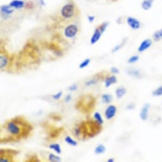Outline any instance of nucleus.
<instances>
[{
    "label": "nucleus",
    "instance_id": "nucleus-29",
    "mask_svg": "<svg viewBox=\"0 0 162 162\" xmlns=\"http://www.w3.org/2000/svg\"><path fill=\"white\" fill-rule=\"evenodd\" d=\"M60 129H56V130H53V131H52L50 132V137H51L52 138H55L57 137H58V135H59L60 132Z\"/></svg>",
    "mask_w": 162,
    "mask_h": 162
},
{
    "label": "nucleus",
    "instance_id": "nucleus-2",
    "mask_svg": "<svg viewBox=\"0 0 162 162\" xmlns=\"http://www.w3.org/2000/svg\"><path fill=\"white\" fill-rule=\"evenodd\" d=\"M80 129L81 135L83 138H92L101 132V125L95 120H88L81 122L78 125Z\"/></svg>",
    "mask_w": 162,
    "mask_h": 162
},
{
    "label": "nucleus",
    "instance_id": "nucleus-30",
    "mask_svg": "<svg viewBox=\"0 0 162 162\" xmlns=\"http://www.w3.org/2000/svg\"><path fill=\"white\" fill-rule=\"evenodd\" d=\"M98 80H99L97 78H96V79H92V80H89L88 81H86V83H85V85L87 86H91V85H95V84L97 83V81H98Z\"/></svg>",
    "mask_w": 162,
    "mask_h": 162
},
{
    "label": "nucleus",
    "instance_id": "nucleus-7",
    "mask_svg": "<svg viewBox=\"0 0 162 162\" xmlns=\"http://www.w3.org/2000/svg\"><path fill=\"white\" fill-rule=\"evenodd\" d=\"M117 113V107L114 105H109L107 106L104 113V115L107 120H111L115 116Z\"/></svg>",
    "mask_w": 162,
    "mask_h": 162
},
{
    "label": "nucleus",
    "instance_id": "nucleus-16",
    "mask_svg": "<svg viewBox=\"0 0 162 162\" xmlns=\"http://www.w3.org/2000/svg\"><path fill=\"white\" fill-rule=\"evenodd\" d=\"M154 0H143L141 3V7L142 8L145 10L147 11L150 10L153 5Z\"/></svg>",
    "mask_w": 162,
    "mask_h": 162
},
{
    "label": "nucleus",
    "instance_id": "nucleus-21",
    "mask_svg": "<svg viewBox=\"0 0 162 162\" xmlns=\"http://www.w3.org/2000/svg\"><path fill=\"white\" fill-rule=\"evenodd\" d=\"M106 151V147L103 144H99L95 149V153L96 154H100L104 153Z\"/></svg>",
    "mask_w": 162,
    "mask_h": 162
},
{
    "label": "nucleus",
    "instance_id": "nucleus-36",
    "mask_svg": "<svg viewBox=\"0 0 162 162\" xmlns=\"http://www.w3.org/2000/svg\"><path fill=\"white\" fill-rule=\"evenodd\" d=\"M87 19L90 23H92V22H93V21H94V20H95V16L94 15H88L87 17Z\"/></svg>",
    "mask_w": 162,
    "mask_h": 162
},
{
    "label": "nucleus",
    "instance_id": "nucleus-14",
    "mask_svg": "<svg viewBox=\"0 0 162 162\" xmlns=\"http://www.w3.org/2000/svg\"><path fill=\"white\" fill-rule=\"evenodd\" d=\"M9 5L14 9H22L25 6V2L23 0H12Z\"/></svg>",
    "mask_w": 162,
    "mask_h": 162
},
{
    "label": "nucleus",
    "instance_id": "nucleus-33",
    "mask_svg": "<svg viewBox=\"0 0 162 162\" xmlns=\"http://www.w3.org/2000/svg\"><path fill=\"white\" fill-rule=\"evenodd\" d=\"M111 72L113 74H119L120 73V70L116 67H112L111 68Z\"/></svg>",
    "mask_w": 162,
    "mask_h": 162
},
{
    "label": "nucleus",
    "instance_id": "nucleus-11",
    "mask_svg": "<svg viewBox=\"0 0 162 162\" xmlns=\"http://www.w3.org/2000/svg\"><path fill=\"white\" fill-rule=\"evenodd\" d=\"M15 9L13 8L12 6L10 5H1V8H0V11L3 15L5 16H9L14 12Z\"/></svg>",
    "mask_w": 162,
    "mask_h": 162
},
{
    "label": "nucleus",
    "instance_id": "nucleus-18",
    "mask_svg": "<svg viewBox=\"0 0 162 162\" xmlns=\"http://www.w3.org/2000/svg\"><path fill=\"white\" fill-rule=\"evenodd\" d=\"M153 39L156 42L162 40V28L154 32L153 34Z\"/></svg>",
    "mask_w": 162,
    "mask_h": 162
},
{
    "label": "nucleus",
    "instance_id": "nucleus-10",
    "mask_svg": "<svg viewBox=\"0 0 162 162\" xmlns=\"http://www.w3.org/2000/svg\"><path fill=\"white\" fill-rule=\"evenodd\" d=\"M9 63V57L6 52H1L0 53V68L1 69L6 67Z\"/></svg>",
    "mask_w": 162,
    "mask_h": 162
},
{
    "label": "nucleus",
    "instance_id": "nucleus-39",
    "mask_svg": "<svg viewBox=\"0 0 162 162\" xmlns=\"http://www.w3.org/2000/svg\"><path fill=\"white\" fill-rule=\"evenodd\" d=\"M40 4H41L42 6H44V5H45V1H43V0H40Z\"/></svg>",
    "mask_w": 162,
    "mask_h": 162
},
{
    "label": "nucleus",
    "instance_id": "nucleus-32",
    "mask_svg": "<svg viewBox=\"0 0 162 162\" xmlns=\"http://www.w3.org/2000/svg\"><path fill=\"white\" fill-rule=\"evenodd\" d=\"M123 44H119V45H116L115 46H114L113 48L112 49V52L113 53H115V52H118V50H120V49L122 47V46H123Z\"/></svg>",
    "mask_w": 162,
    "mask_h": 162
},
{
    "label": "nucleus",
    "instance_id": "nucleus-20",
    "mask_svg": "<svg viewBox=\"0 0 162 162\" xmlns=\"http://www.w3.org/2000/svg\"><path fill=\"white\" fill-rule=\"evenodd\" d=\"M113 100V97L110 94L108 93H105L102 95V100L104 103L109 104Z\"/></svg>",
    "mask_w": 162,
    "mask_h": 162
},
{
    "label": "nucleus",
    "instance_id": "nucleus-8",
    "mask_svg": "<svg viewBox=\"0 0 162 162\" xmlns=\"http://www.w3.org/2000/svg\"><path fill=\"white\" fill-rule=\"evenodd\" d=\"M152 44H153V41L151 39L147 38L144 39V40L140 43L139 46H138V48H137L138 52L140 53L145 52L146 50L149 49L151 47Z\"/></svg>",
    "mask_w": 162,
    "mask_h": 162
},
{
    "label": "nucleus",
    "instance_id": "nucleus-40",
    "mask_svg": "<svg viewBox=\"0 0 162 162\" xmlns=\"http://www.w3.org/2000/svg\"><path fill=\"white\" fill-rule=\"evenodd\" d=\"M161 104H162V102H161Z\"/></svg>",
    "mask_w": 162,
    "mask_h": 162
},
{
    "label": "nucleus",
    "instance_id": "nucleus-37",
    "mask_svg": "<svg viewBox=\"0 0 162 162\" xmlns=\"http://www.w3.org/2000/svg\"><path fill=\"white\" fill-rule=\"evenodd\" d=\"M71 100V95L70 94H68L66 97H65V99H64L65 102H69Z\"/></svg>",
    "mask_w": 162,
    "mask_h": 162
},
{
    "label": "nucleus",
    "instance_id": "nucleus-23",
    "mask_svg": "<svg viewBox=\"0 0 162 162\" xmlns=\"http://www.w3.org/2000/svg\"><path fill=\"white\" fill-rule=\"evenodd\" d=\"M152 95L154 97H161L162 96V85L158 86V88L154 89L152 92Z\"/></svg>",
    "mask_w": 162,
    "mask_h": 162
},
{
    "label": "nucleus",
    "instance_id": "nucleus-35",
    "mask_svg": "<svg viewBox=\"0 0 162 162\" xmlns=\"http://www.w3.org/2000/svg\"><path fill=\"white\" fill-rule=\"evenodd\" d=\"M135 107V104H134V103H130L127 106V107H126V109H127V110H133V109H134Z\"/></svg>",
    "mask_w": 162,
    "mask_h": 162
},
{
    "label": "nucleus",
    "instance_id": "nucleus-27",
    "mask_svg": "<svg viewBox=\"0 0 162 162\" xmlns=\"http://www.w3.org/2000/svg\"><path fill=\"white\" fill-rule=\"evenodd\" d=\"M139 60V56L137 55H133V56L130 57V58L127 60V62L128 64H134V63L137 62Z\"/></svg>",
    "mask_w": 162,
    "mask_h": 162
},
{
    "label": "nucleus",
    "instance_id": "nucleus-6",
    "mask_svg": "<svg viewBox=\"0 0 162 162\" xmlns=\"http://www.w3.org/2000/svg\"><path fill=\"white\" fill-rule=\"evenodd\" d=\"M127 23L128 26L133 30H138L140 28L141 24L140 21L133 17H128L127 19Z\"/></svg>",
    "mask_w": 162,
    "mask_h": 162
},
{
    "label": "nucleus",
    "instance_id": "nucleus-24",
    "mask_svg": "<svg viewBox=\"0 0 162 162\" xmlns=\"http://www.w3.org/2000/svg\"><path fill=\"white\" fill-rule=\"evenodd\" d=\"M48 161L52 162H58L61 161V158L57 155H55L54 154L50 153L48 155Z\"/></svg>",
    "mask_w": 162,
    "mask_h": 162
},
{
    "label": "nucleus",
    "instance_id": "nucleus-15",
    "mask_svg": "<svg viewBox=\"0 0 162 162\" xmlns=\"http://www.w3.org/2000/svg\"><path fill=\"white\" fill-rule=\"evenodd\" d=\"M117 83V78L114 75L109 76L106 77L105 79V86L106 88H109L111 85L115 84Z\"/></svg>",
    "mask_w": 162,
    "mask_h": 162
},
{
    "label": "nucleus",
    "instance_id": "nucleus-12",
    "mask_svg": "<svg viewBox=\"0 0 162 162\" xmlns=\"http://www.w3.org/2000/svg\"><path fill=\"white\" fill-rule=\"evenodd\" d=\"M102 34V32L99 30V27H97L95 29L94 32H93V33L90 38V42L91 44L94 45L96 43L98 42L100 38H101Z\"/></svg>",
    "mask_w": 162,
    "mask_h": 162
},
{
    "label": "nucleus",
    "instance_id": "nucleus-4",
    "mask_svg": "<svg viewBox=\"0 0 162 162\" xmlns=\"http://www.w3.org/2000/svg\"><path fill=\"white\" fill-rule=\"evenodd\" d=\"M78 10L74 3L70 2L65 4L60 10V16L65 20H71L76 17Z\"/></svg>",
    "mask_w": 162,
    "mask_h": 162
},
{
    "label": "nucleus",
    "instance_id": "nucleus-26",
    "mask_svg": "<svg viewBox=\"0 0 162 162\" xmlns=\"http://www.w3.org/2000/svg\"><path fill=\"white\" fill-rule=\"evenodd\" d=\"M109 22H103L102 24H100L98 27L100 32H102V34H103L104 32L106 31L107 27L109 26Z\"/></svg>",
    "mask_w": 162,
    "mask_h": 162
},
{
    "label": "nucleus",
    "instance_id": "nucleus-31",
    "mask_svg": "<svg viewBox=\"0 0 162 162\" xmlns=\"http://www.w3.org/2000/svg\"><path fill=\"white\" fill-rule=\"evenodd\" d=\"M62 91H60L59 92H57L56 94H54L52 95V98L54 100H59L60 99V97H62Z\"/></svg>",
    "mask_w": 162,
    "mask_h": 162
},
{
    "label": "nucleus",
    "instance_id": "nucleus-5",
    "mask_svg": "<svg viewBox=\"0 0 162 162\" xmlns=\"http://www.w3.org/2000/svg\"><path fill=\"white\" fill-rule=\"evenodd\" d=\"M79 32V27L76 24H69L65 27L64 36L66 38L73 39L76 36Z\"/></svg>",
    "mask_w": 162,
    "mask_h": 162
},
{
    "label": "nucleus",
    "instance_id": "nucleus-19",
    "mask_svg": "<svg viewBox=\"0 0 162 162\" xmlns=\"http://www.w3.org/2000/svg\"><path fill=\"white\" fill-rule=\"evenodd\" d=\"M49 148L53 150L57 154H60L62 153L60 146V144H50L49 146Z\"/></svg>",
    "mask_w": 162,
    "mask_h": 162
},
{
    "label": "nucleus",
    "instance_id": "nucleus-3",
    "mask_svg": "<svg viewBox=\"0 0 162 162\" xmlns=\"http://www.w3.org/2000/svg\"><path fill=\"white\" fill-rule=\"evenodd\" d=\"M95 100L93 97L90 95H86L81 97L78 102L76 108L82 112L87 113L91 111L95 106Z\"/></svg>",
    "mask_w": 162,
    "mask_h": 162
},
{
    "label": "nucleus",
    "instance_id": "nucleus-9",
    "mask_svg": "<svg viewBox=\"0 0 162 162\" xmlns=\"http://www.w3.org/2000/svg\"><path fill=\"white\" fill-rule=\"evenodd\" d=\"M150 105L148 103H146L142 107V109H140L139 116L140 118L144 121H146L148 119L149 116V110Z\"/></svg>",
    "mask_w": 162,
    "mask_h": 162
},
{
    "label": "nucleus",
    "instance_id": "nucleus-38",
    "mask_svg": "<svg viewBox=\"0 0 162 162\" xmlns=\"http://www.w3.org/2000/svg\"><path fill=\"white\" fill-rule=\"evenodd\" d=\"M114 158H109L107 160V162H114Z\"/></svg>",
    "mask_w": 162,
    "mask_h": 162
},
{
    "label": "nucleus",
    "instance_id": "nucleus-28",
    "mask_svg": "<svg viewBox=\"0 0 162 162\" xmlns=\"http://www.w3.org/2000/svg\"><path fill=\"white\" fill-rule=\"evenodd\" d=\"M90 62V60L89 59H86L84 60L80 64V66H79V68H80V69H83V68L87 67L88 66Z\"/></svg>",
    "mask_w": 162,
    "mask_h": 162
},
{
    "label": "nucleus",
    "instance_id": "nucleus-34",
    "mask_svg": "<svg viewBox=\"0 0 162 162\" xmlns=\"http://www.w3.org/2000/svg\"><path fill=\"white\" fill-rule=\"evenodd\" d=\"M68 89H69V90L71 91V92L76 91L78 89V86H77L76 84H73V85H71V86H69Z\"/></svg>",
    "mask_w": 162,
    "mask_h": 162
},
{
    "label": "nucleus",
    "instance_id": "nucleus-17",
    "mask_svg": "<svg viewBox=\"0 0 162 162\" xmlns=\"http://www.w3.org/2000/svg\"><path fill=\"white\" fill-rule=\"evenodd\" d=\"M126 93H127V89L124 87H119L115 91V94L118 99H121Z\"/></svg>",
    "mask_w": 162,
    "mask_h": 162
},
{
    "label": "nucleus",
    "instance_id": "nucleus-1",
    "mask_svg": "<svg viewBox=\"0 0 162 162\" xmlns=\"http://www.w3.org/2000/svg\"><path fill=\"white\" fill-rule=\"evenodd\" d=\"M4 133L7 136L1 138V142H12L27 137L31 134L32 127L22 117H15L7 120L3 125Z\"/></svg>",
    "mask_w": 162,
    "mask_h": 162
},
{
    "label": "nucleus",
    "instance_id": "nucleus-25",
    "mask_svg": "<svg viewBox=\"0 0 162 162\" xmlns=\"http://www.w3.org/2000/svg\"><path fill=\"white\" fill-rule=\"evenodd\" d=\"M65 141H66L68 144L72 146H76L78 145V143L77 142L74 140V139H72L70 136H67L66 137V138H65Z\"/></svg>",
    "mask_w": 162,
    "mask_h": 162
},
{
    "label": "nucleus",
    "instance_id": "nucleus-13",
    "mask_svg": "<svg viewBox=\"0 0 162 162\" xmlns=\"http://www.w3.org/2000/svg\"><path fill=\"white\" fill-rule=\"evenodd\" d=\"M127 73L130 76L134 78H140L142 76L141 73L139 69H134V68H128L127 69Z\"/></svg>",
    "mask_w": 162,
    "mask_h": 162
},
{
    "label": "nucleus",
    "instance_id": "nucleus-22",
    "mask_svg": "<svg viewBox=\"0 0 162 162\" xmlns=\"http://www.w3.org/2000/svg\"><path fill=\"white\" fill-rule=\"evenodd\" d=\"M93 118H94L95 120L100 125H102L103 124L104 120L102 118L101 114H100L99 112H95L94 113V114H93Z\"/></svg>",
    "mask_w": 162,
    "mask_h": 162
}]
</instances>
